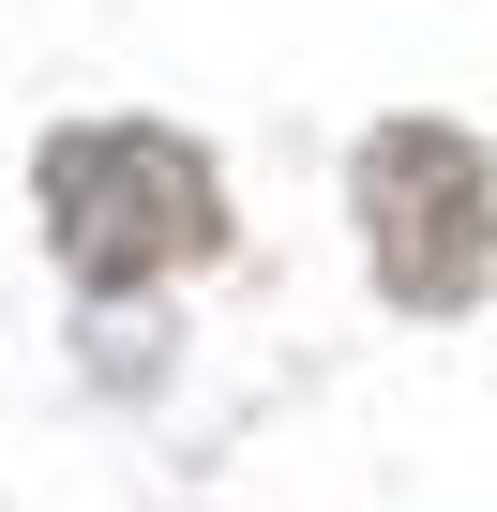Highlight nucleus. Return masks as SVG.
Here are the masks:
<instances>
[{
    "mask_svg": "<svg viewBox=\"0 0 497 512\" xmlns=\"http://www.w3.org/2000/svg\"><path fill=\"white\" fill-rule=\"evenodd\" d=\"M46 226H61V272L76 287H166L226 241V196L181 136L151 121H76L46 136Z\"/></svg>",
    "mask_w": 497,
    "mask_h": 512,
    "instance_id": "f257e3e1",
    "label": "nucleus"
},
{
    "mask_svg": "<svg viewBox=\"0 0 497 512\" xmlns=\"http://www.w3.org/2000/svg\"><path fill=\"white\" fill-rule=\"evenodd\" d=\"M362 256H377V287L452 317L482 272H497V181L452 121H392L362 151Z\"/></svg>",
    "mask_w": 497,
    "mask_h": 512,
    "instance_id": "f03ea898",
    "label": "nucleus"
}]
</instances>
